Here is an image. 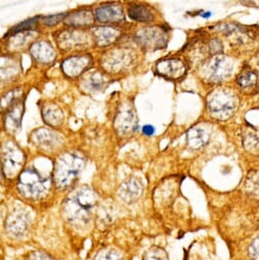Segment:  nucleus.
<instances>
[{"instance_id": "nucleus-15", "label": "nucleus", "mask_w": 259, "mask_h": 260, "mask_svg": "<svg viewBox=\"0 0 259 260\" xmlns=\"http://www.w3.org/2000/svg\"><path fill=\"white\" fill-rule=\"evenodd\" d=\"M94 19L100 24H118L124 21L122 7L117 4H106L94 10Z\"/></svg>"}, {"instance_id": "nucleus-33", "label": "nucleus", "mask_w": 259, "mask_h": 260, "mask_svg": "<svg viewBox=\"0 0 259 260\" xmlns=\"http://www.w3.org/2000/svg\"><path fill=\"white\" fill-rule=\"evenodd\" d=\"M23 260H54V258L45 251L35 250L30 251L26 255H24Z\"/></svg>"}, {"instance_id": "nucleus-21", "label": "nucleus", "mask_w": 259, "mask_h": 260, "mask_svg": "<svg viewBox=\"0 0 259 260\" xmlns=\"http://www.w3.org/2000/svg\"><path fill=\"white\" fill-rule=\"evenodd\" d=\"M41 115L45 123L51 127H57L62 124L64 120V113L62 109L55 103H45L41 107Z\"/></svg>"}, {"instance_id": "nucleus-23", "label": "nucleus", "mask_w": 259, "mask_h": 260, "mask_svg": "<svg viewBox=\"0 0 259 260\" xmlns=\"http://www.w3.org/2000/svg\"><path fill=\"white\" fill-rule=\"evenodd\" d=\"M128 18L140 23H148L154 19L153 13L149 8L142 5H132L127 9Z\"/></svg>"}, {"instance_id": "nucleus-30", "label": "nucleus", "mask_w": 259, "mask_h": 260, "mask_svg": "<svg viewBox=\"0 0 259 260\" xmlns=\"http://www.w3.org/2000/svg\"><path fill=\"white\" fill-rule=\"evenodd\" d=\"M237 83L241 88H252L257 84V75L252 71H248L238 77Z\"/></svg>"}, {"instance_id": "nucleus-5", "label": "nucleus", "mask_w": 259, "mask_h": 260, "mask_svg": "<svg viewBox=\"0 0 259 260\" xmlns=\"http://www.w3.org/2000/svg\"><path fill=\"white\" fill-rule=\"evenodd\" d=\"M26 162V154L14 141H7L0 152V165L4 176L7 179L19 177Z\"/></svg>"}, {"instance_id": "nucleus-17", "label": "nucleus", "mask_w": 259, "mask_h": 260, "mask_svg": "<svg viewBox=\"0 0 259 260\" xmlns=\"http://www.w3.org/2000/svg\"><path fill=\"white\" fill-rule=\"evenodd\" d=\"M143 193V186L136 178H131L124 181L119 189L118 196L126 204H133L137 202Z\"/></svg>"}, {"instance_id": "nucleus-7", "label": "nucleus", "mask_w": 259, "mask_h": 260, "mask_svg": "<svg viewBox=\"0 0 259 260\" xmlns=\"http://www.w3.org/2000/svg\"><path fill=\"white\" fill-rule=\"evenodd\" d=\"M91 33H87L84 30L71 29L62 30L56 36V43L59 49L64 51L70 50H82L89 47L91 39Z\"/></svg>"}, {"instance_id": "nucleus-32", "label": "nucleus", "mask_w": 259, "mask_h": 260, "mask_svg": "<svg viewBox=\"0 0 259 260\" xmlns=\"http://www.w3.org/2000/svg\"><path fill=\"white\" fill-rule=\"evenodd\" d=\"M67 14H57V15H51V16H45V17H41V24L44 25L45 27L51 28L54 27L56 25H58L59 23L63 22L64 18H66Z\"/></svg>"}, {"instance_id": "nucleus-36", "label": "nucleus", "mask_w": 259, "mask_h": 260, "mask_svg": "<svg viewBox=\"0 0 259 260\" xmlns=\"http://www.w3.org/2000/svg\"><path fill=\"white\" fill-rule=\"evenodd\" d=\"M142 131H143V133H144L146 136H152V135L154 134V132H155V128H154L152 125L147 124V125H144V126H143Z\"/></svg>"}, {"instance_id": "nucleus-1", "label": "nucleus", "mask_w": 259, "mask_h": 260, "mask_svg": "<svg viewBox=\"0 0 259 260\" xmlns=\"http://www.w3.org/2000/svg\"><path fill=\"white\" fill-rule=\"evenodd\" d=\"M96 204V193L88 186H83L76 189L63 201L62 213L69 223L76 229H83L90 223Z\"/></svg>"}, {"instance_id": "nucleus-35", "label": "nucleus", "mask_w": 259, "mask_h": 260, "mask_svg": "<svg viewBox=\"0 0 259 260\" xmlns=\"http://www.w3.org/2000/svg\"><path fill=\"white\" fill-rule=\"evenodd\" d=\"M249 255L252 260H259V236L252 241L249 247Z\"/></svg>"}, {"instance_id": "nucleus-27", "label": "nucleus", "mask_w": 259, "mask_h": 260, "mask_svg": "<svg viewBox=\"0 0 259 260\" xmlns=\"http://www.w3.org/2000/svg\"><path fill=\"white\" fill-rule=\"evenodd\" d=\"M93 260H123V256L120 251L112 247H106L97 251Z\"/></svg>"}, {"instance_id": "nucleus-38", "label": "nucleus", "mask_w": 259, "mask_h": 260, "mask_svg": "<svg viewBox=\"0 0 259 260\" xmlns=\"http://www.w3.org/2000/svg\"><path fill=\"white\" fill-rule=\"evenodd\" d=\"M0 52H2V48H0Z\"/></svg>"}, {"instance_id": "nucleus-13", "label": "nucleus", "mask_w": 259, "mask_h": 260, "mask_svg": "<svg viewBox=\"0 0 259 260\" xmlns=\"http://www.w3.org/2000/svg\"><path fill=\"white\" fill-rule=\"evenodd\" d=\"M29 52L36 63L50 64L56 59V50L47 40L34 41L30 45Z\"/></svg>"}, {"instance_id": "nucleus-12", "label": "nucleus", "mask_w": 259, "mask_h": 260, "mask_svg": "<svg viewBox=\"0 0 259 260\" xmlns=\"http://www.w3.org/2000/svg\"><path fill=\"white\" fill-rule=\"evenodd\" d=\"M30 138L31 142H33L36 147L43 151L55 150L56 148L60 147L63 142V138L61 135H59L51 128L45 127L35 129V131L31 133Z\"/></svg>"}, {"instance_id": "nucleus-18", "label": "nucleus", "mask_w": 259, "mask_h": 260, "mask_svg": "<svg viewBox=\"0 0 259 260\" xmlns=\"http://www.w3.org/2000/svg\"><path fill=\"white\" fill-rule=\"evenodd\" d=\"M25 112L24 102L21 101L10 107L5 115L4 124L6 131L10 134H17L22 126V119Z\"/></svg>"}, {"instance_id": "nucleus-28", "label": "nucleus", "mask_w": 259, "mask_h": 260, "mask_svg": "<svg viewBox=\"0 0 259 260\" xmlns=\"http://www.w3.org/2000/svg\"><path fill=\"white\" fill-rule=\"evenodd\" d=\"M34 32H25V33H19L14 36L10 37L9 46L12 48H15L16 50L23 48L30 39H33Z\"/></svg>"}, {"instance_id": "nucleus-29", "label": "nucleus", "mask_w": 259, "mask_h": 260, "mask_svg": "<svg viewBox=\"0 0 259 260\" xmlns=\"http://www.w3.org/2000/svg\"><path fill=\"white\" fill-rule=\"evenodd\" d=\"M243 146L251 153H259V136L254 133H247L243 137Z\"/></svg>"}, {"instance_id": "nucleus-8", "label": "nucleus", "mask_w": 259, "mask_h": 260, "mask_svg": "<svg viewBox=\"0 0 259 260\" xmlns=\"http://www.w3.org/2000/svg\"><path fill=\"white\" fill-rule=\"evenodd\" d=\"M32 217L25 209H17L12 211L6 219L7 234L15 239L23 238L30 230Z\"/></svg>"}, {"instance_id": "nucleus-37", "label": "nucleus", "mask_w": 259, "mask_h": 260, "mask_svg": "<svg viewBox=\"0 0 259 260\" xmlns=\"http://www.w3.org/2000/svg\"><path fill=\"white\" fill-rule=\"evenodd\" d=\"M202 17H203V18H208V17H210V13H206V14L202 15Z\"/></svg>"}, {"instance_id": "nucleus-24", "label": "nucleus", "mask_w": 259, "mask_h": 260, "mask_svg": "<svg viewBox=\"0 0 259 260\" xmlns=\"http://www.w3.org/2000/svg\"><path fill=\"white\" fill-rule=\"evenodd\" d=\"M105 81L100 73L94 72L88 74L82 81L81 88L86 92H99L103 89Z\"/></svg>"}, {"instance_id": "nucleus-10", "label": "nucleus", "mask_w": 259, "mask_h": 260, "mask_svg": "<svg viewBox=\"0 0 259 260\" xmlns=\"http://www.w3.org/2000/svg\"><path fill=\"white\" fill-rule=\"evenodd\" d=\"M102 67L110 73H119L133 62V54L128 49H111L103 54Z\"/></svg>"}, {"instance_id": "nucleus-31", "label": "nucleus", "mask_w": 259, "mask_h": 260, "mask_svg": "<svg viewBox=\"0 0 259 260\" xmlns=\"http://www.w3.org/2000/svg\"><path fill=\"white\" fill-rule=\"evenodd\" d=\"M143 260H169V257L165 249L154 246L144 253Z\"/></svg>"}, {"instance_id": "nucleus-11", "label": "nucleus", "mask_w": 259, "mask_h": 260, "mask_svg": "<svg viewBox=\"0 0 259 260\" xmlns=\"http://www.w3.org/2000/svg\"><path fill=\"white\" fill-rule=\"evenodd\" d=\"M137 42L144 48L149 50H157L165 48L168 42L166 31L158 27H149L141 29L136 34Z\"/></svg>"}, {"instance_id": "nucleus-22", "label": "nucleus", "mask_w": 259, "mask_h": 260, "mask_svg": "<svg viewBox=\"0 0 259 260\" xmlns=\"http://www.w3.org/2000/svg\"><path fill=\"white\" fill-rule=\"evenodd\" d=\"M210 139L209 129L203 125H196L191 127L187 132L188 145L193 149H199L205 146Z\"/></svg>"}, {"instance_id": "nucleus-16", "label": "nucleus", "mask_w": 259, "mask_h": 260, "mask_svg": "<svg viewBox=\"0 0 259 260\" xmlns=\"http://www.w3.org/2000/svg\"><path fill=\"white\" fill-rule=\"evenodd\" d=\"M155 69L157 74L170 80L181 79L187 73L186 64L179 58L163 59L156 63Z\"/></svg>"}, {"instance_id": "nucleus-19", "label": "nucleus", "mask_w": 259, "mask_h": 260, "mask_svg": "<svg viewBox=\"0 0 259 260\" xmlns=\"http://www.w3.org/2000/svg\"><path fill=\"white\" fill-rule=\"evenodd\" d=\"M90 33L95 45L98 47H106L114 43L121 34L119 29L110 26L95 27Z\"/></svg>"}, {"instance_id": "nucleus-9", "label": "nucleus", "mask_w": 259, "mask_h": 260, "mask_svg": "<svg viewBox=\"0 0 259 260\" xmlns=\"http://www.w3.org/2000/svg\"><path fill=\"white\" fill-rule=\"evenodd\" d=\"M93 66V58L89 53L74 54L66 57L60 64L61 71L70 79H76L89 71Z\"/></svg>"}, {"instance_id": "nucleus-20", "label": "nucleus", "mask_w": 259, "mask_h": 260, "mask_svg": "<svg viewBox=\"0 0 259 260\" xmlns=\"http://www.w3.org/2000/svg\"><path fill=\"white\" fill-rule=\"evenodd\" d=\"M95 21L94 15L89 9H79L70 14L67 13V16L63 20V24L73 29H83L93 25Z\"/></svg>"}, {"instance_id": "nucleus-25", "label": "nucleus", "mask_w": 259, "mask_h": 260, "mask_svg": "<svg viewBox=\"0 0 259 260\" xmlns=\"http://www.w3.org/2000/svg\"><path fill=\"white\" fill-rule=\"evenodd\" d=\"M40 19L41 17H34V18H31V19H28L24 22H21L19 23L18 25L14 26L10 31L9 33L7 34V36L11 37V36H14L16 34H19V33H25V32H35L37 30V26L40 22Z\"/></svg>"}, {"instance_id": "nucleus-34", "label": "nucleus", "mask_w": 259, "mask_h": 260, "mask_svg": "<svg viewBox=\"0 0 259 260\" xmlns=\"http://www.w3.org/2000/svg\"><path fill=\"white\" fill-rule=\"evenodd\" d=\"M246 188L252 193L259 194V173H253L252 176L248 177Z\"/></svg>"}, {"instance_id": "nucleus-4", "label": "nucleus", "mask_w": 259, "mask_h": 260, "mask_svg": "<svg viewBox=\"0 0 259 260\" xmlns=\"http://www.w3.org/2000/svg\"><path fill=\"white\" fill-rule=\"evenodd\" d=\"M239 105L238 95L229 88H217L207 97V109L216 119H228L234 115Z\"/></svg>"}, {"instance_id": "nucleus-26", "label": "nucleus", "mask_w": 259, "mask_h": 260, "mask_svg": "<svg viewBox=\"0 0 259 260\" xmlns=\"http://www.w3.org/2000/svg\"><path fill=\"white\" fill-rule=\"evenodd\" d=\"M22 98H23V91L19 88L13 89L0 98V106H2V108H5L8 110L10 107L14 106L15 104L23 101Z\"/></svg>"}, {"instance_id": "nucleus-3", "label": "nucleus", "mask_w": 259, "mask_h": 260, "mask_svg": "<svg viewBox=\"0 0 259 260\" xmlns=\"http://www.w3.org/2000/svg\"><path fill=\"white\" fill-rule=\"evenodd\" d=\"M51 181L43 177L36 168H27L18 177L19 194L28 200H39L49 192Z\"/></svg>"}, {"instance_id": "nucleus-14", "label": "nucleus", "mask_w": 259, "mask_h": 260, "mask_svg": "<svg viewBox=\"0 0 259 260\" xmlns=\"http://www.w3.org/2000/svg\"><path fill=\"white\" fill-rule=\"evenodd\" d=\"M138 125V117L131 106H122L114 118V126L119 134H127L135 131Z\"/></svg>"}, {"instance_id": "nucleus-6", "label": "nucleus", "mask_w": 259, "mask_h": 260, "mask_svg": "<svg viewBox=\"0 0 259 260\" xmlns=\"http://www.w3.org/2000/svg\"><path fill=\"white\" fill-rule=\"evenodd\" d=\"M234 61L223 55H214L203 67V77L209 82H220L231 77L234 71Z\"/></svg>"}, {"instance_id": "nucleus-2", "label": "nucleus", "mask_w": 259, "mask_h": 260, "mask_svg": "<svg viewBox=\"0 0 259 260\" xmlns=\"http://www.w3.org/2000/svg\"><path fill=\"white\" fill-rule=\"evenodd\" d=\"M86 166V158L76 151L60 154L54 164L53 181L55 187L61 191L72 188L78 181Z\"/></svg>"}]
</instances>
